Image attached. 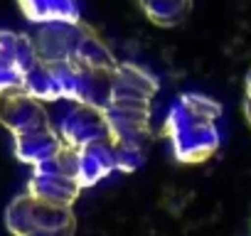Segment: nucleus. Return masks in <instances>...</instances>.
I'll use <instances>...</instances> for the list:
<instances>
[{"label":"nucleus","instance_id":"nucleus-1","mask_svg":"<svg viewBox=\"0 0 251 236\" xmlns=\"http://www.w3.org/2000/svg\"><path fill=\"white\" fill-rule=\"evenodd\" d=\"M158 81L141 67L116 64L108 103L103 108L116 150V170L133 172L146 163L151 143V98Z\"/></svg>","mask_w":251,"mask_h":236},{"label":"nucleus","instance_id":"nucleus-2","mask_svg":"<svg viewBox=\"0 0 251 236\" xmlns=\"http://www.w3.org/2000/svg\"><path fill=\"white\" fill-rule=\"evenodd\" d=\"M222 106L202 94H185L168 116V136L180 163H204L219 150Z\"/></svg>","mask_w":251,"mask_h":236},{"label":"nucleus","instance_id":"nucleus-3","mask_svg":"<svg viewBox=\"0 0 251 236\" xmlns=\"http://www.w3.org/2000/svg\"><path fill=\"white\" fill-rule=\"evenodd\" d=\"M5 226L13 236H74L76 216L72 207L18 194L5 207Z\"/></svg>","mask_w":251,"mask_h":236},{"label":"nucleus","instance_id":"nucleus-4","mask_svg":"<svg viewBox=\"0 0 251 236\" xmlns=\"http://www.w3.org/2000/svg\"><path fill=\"white\" fill-rule=\"evenodd\" d=\"M81 189L84 187L79 180V153L69 145H64L50 160L35 165V175L27 182V194L64 207H72Z\"/></svg>","mask_w":251,"mask_h":236},{"label":"nucleus","instance_id":"nucleus-5","mask_svg":"<svg viewBox=\"0 0 251 236\" xmlns=\"http://www.w3.org/2000/svg\"><path fill=\"white\" fill-rule=\"evenodd\" d=\"M0 123H3L13 136L52 128L47 111L40 106L37 98H32L23 89H13V91L0 94Z\"/></svg>","mask_w":251,"mask_h":236},{"label":"nucleus","instance_id":"nucleus-6","mask_svg":"<svg viewBox=\"0 0 251 236\" xmlns=\"http://www.w3.org/2000/svg\"><path fill=\"white\" fill-rule=\"evenodd\" d=\"M35 62V45L25 35L0 30V94L23 89V81Z\"/></svg>","mask_w":251,"mask_h":236},{"label":"nucleus","instance_id":"nucleus-7","mask_svg":"<svg viewBox=\"0 0 251 236\" xmlns=\"http://www.w3.org/2000/svg\"><path fill=\"white\" fill-rule=\"evenodd\" d=\"M59 136H62L64 145L79 150L99 138H111V128H108L103 108H96L89 103H76V108L62 121Z\"/></svg>","mask_w":251,"mask_h":236},{"label":"nucleus","instance_id":"nucleus-8","mask_svg":"<svg viewBox=\"0 0 251 236\" xmlns=\"http://www.w3.org/2000/svg\"><path fill=\"white\" fill-rule=\"evenodd\" d=\"M79 153V180L81 187H91L96 182H101L103 177H108L116 170V150H113V141L111 138H99L84 148L76 150Z\"/></svg>","mask_w":251,"mask_h":236},{"label":"nucleus","instance_id":"nucleus-9","mask_svg":"<svg viewBox=\"0 0 251 236\" xmlns=\"http://www.w3.org/2000/svg\"><path fill=\"white\" fill-rule=\"evenodd\" d=\"M64 148V141L59 136V131L52 128H42V131H32V133H23L15 136V155L23 163H30L32 167L50 160L52 155H57Z\"/></svg>","mask_w":251,"mask_h":236},{"label":"nucleus","instance_id":"nucleus-10","mask_svg":"<svg viewBox=\"0 0 251 236\" xmlns=\"http://www.w3.org/2000/svg\"><path fill=\"white\" fill-rule=\"evenodd\" d=\"M244 108H246L249 123H251V69H249V76H246V98H244Z\"/></svg>","mask_w":251,"mask_h":236}]
</instances>
